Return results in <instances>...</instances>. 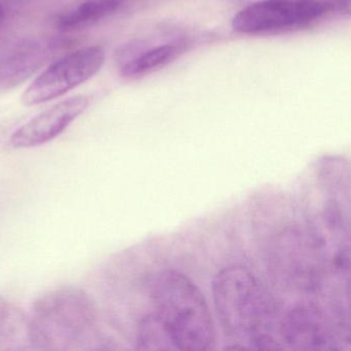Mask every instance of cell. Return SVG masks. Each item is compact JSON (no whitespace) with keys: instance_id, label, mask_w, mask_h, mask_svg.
I'll return each instance as SVG.
<instances>
[{"instance_id":"6da1fadb","label":"cell","mask_w":351,"mask_h":351,"mask_svg":"<svg viewBox=\"0 0 351 351\" xmlns=\"http://www.w3.org/2000/svg\"><path fill=\"white\" fill-rule=\"evenodd\" d=\"M213 302L234 349L278 350L279 314L274 300L245 267L229 266L215 275Z\"/></svg>"},{"instance_id":"7a4b0ae2","label":"cell","mask_w":351,"mask_h":351,"mask_svg":"<svg viewBox=\"0 0 351 351\" xmlns=\"http://www.w3.org/2000/svg\"><path fill=\"white\" fill-rule=\"evenodd\" d=\"M27 319L29 344L40 350L85 349L96 338L95 306L85 291L75 287L38 298Z\"/></svg>"},{"instance_id":"3957f363","label":"cell","mask_w":351,"mask_h":351,"mask_svg":"<svg viewBox=\"0 0 351 351\" xmlns=\"http://www.w3.org/2000/svg\"><path fill=\"white\" fill-rule=\"evenodd\" d=\"M156 315L169 332L178 350L213 348L215 326L204 295L186 275L168 270L152 285Z\"/></svg>"},{"instance_id":"277c9868","label":"cell","mask_w":351,"mask_h":351,"mask_svg":"<svg viewBox=\"0 0 351 351\" xmlns=\"http://www.w3.org/2000/svg\"><path fill=\"white\" fill-rule=\"evenodd\" d=\"M278 332L283 348L293 350H342L343 343H350L349 326L313 304L287 311L279 320Z\"/></svg>"},{"instance_id":"5b68a950","label":"cell","mask_w":351,"mask_h":351,"mask_svg":"<svg viewBox=\"0 0 351 351\" xmlns=\"http://www.w3.org/2000/svg\"><path fill=\"white\" fill-rule=\"evenodd\" d=\"M104 47L79 49L55 61L24 92L26 106H38L61 97L95 77L106 62Z\"/></svg>"},{"instance_id":"8992f818","label":"cell","mask_w":351,"mask_h":351,"mask_svg":"<svg viewBox=\"0 0 351 351\" xmlns=\"http://www.w3.org/2000/svg\"><path fill=\"white\" fill-rule=\"evenodd\" d=\"M326 12L318 0H260L236 14L232 28L242 34L285 32L309 25Z\"/></svg>"},{"instance_id":"52a82bcc","label":"cell","mask_w":351,"mask_h":351,"mask_svg":"<svg viewBox=\"0 0 351 351\" xmlns=\"http://www.w3.org/2000/svg\"><path fill=\"white\" fill-rule=\"evenodd\" d=\"M86 95L62 100L17 129L10 138L15 149H32L50 143L62 134L89 106Z\"/></svg>"},{"instance_id":"ba28073f","label":"cell","mask_w":351,"mask_h":351,"mask_svg":"<svg viewBox=\"0 0 351 351\" xmlns=\"http://www.w3.org/2000/svg\"><path fill=\"white\" fill-rule=\"evenodd\" d=\"M54 43H28L0 59V90L12 89L25 82L54 52Z\"/></svg>"},{"instance_id":"9c48e42d","label":"cell","mask_w":351,"mask_h":351,"mask_svg":"<svg viewBox=\"0 0 351 351\" xmlns=\"http://www.w3.org/2000/svg\"><path fill=\"white\" fill-rule=\"evenodd\" d=\"M123 0H84L56 18L55 25L61 32H73L94 25L112 15L122 5Z\"/></svg>"},{"instance_id":"30bf717a","label":"cell","mask_w":351,"mask_h":351,"mask_svg":"<svg viewBox=\"0 0 351 351\" xmlns=\"http://www.w3.org/2000/svg\"><path fill=\"white\" fill-rule=\"evenodd\" d=\"M29 344L27 316L21 309L0 298V350L21 348Z\"/></svg>"},{"instance_id":"8fae6325","label":"cell","mask_w":351,"mask_h":351,"mask_svg":"<svg viewBox=\"0 0 351 351\" xmlns=\"http://www.w3.org/2000/svg\"><path fill=\"white\" fill-rule=\"evenodd\" d=\"M178 52V47L174 45L156 47L127 61L121 67V75L124 77H136L147 75L167 64L176 56Z\"/></svg>"},{"instance_id":"7c38bea8","label":"cell","mask_w":351,"mask_h":351,"mask_svg":"<svg viewBox=\"0 0 351 351\" xmlns=\"http://www.w3.org/2000/svg\"><path fill=\"white\" fill-rule=\"evenodd\" d=\"M136 348L139 350H178L163 322L155 313L145 316L139 322Z\"/></svg>"},{"instance_id":"4fadbf2b","label":"cell","mask_w":351,"mask_h":351,"mask_svg":"<svg viewBox=\"0 0 351 351\" xmlns=\"http://www.w3.org/2000/svg\"><path fill=\"white\" fill-rule=\"evenodd\" d=\"M326 12L336 11L343 15L350 14V0H318Z\"/></svg>"},{"instance_id":"5bb4252c","label":"cell","mask_w":351,"mask_h":351,"mask_svg":"<svg viewBox=\"0 0 351 351\" xmlns=\"http://www.w3.org/2000/svg\"><path fill=\"white\" fill-rule=\"evenodd\" d=\"M5 19V9L3 7V3H0V26L3 24V22Z\"/></svg>"}]
</instances>
